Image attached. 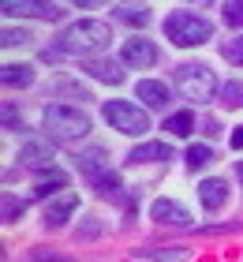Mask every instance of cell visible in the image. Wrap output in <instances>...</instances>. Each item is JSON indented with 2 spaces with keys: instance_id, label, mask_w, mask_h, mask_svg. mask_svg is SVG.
I'll use <instances>...</instances> for the list:
<instances>
[{
  "instance_id": "obj_13",
  "label": "cell",
  "mask_w": 243,
  "mask_h": 262,
  "mask_svg": "<svg viewBox=\"0 0 243 262\" xmlns=\"http://www.w3.org/2000/svg\"><path fill=\"white\" fill-rule=\"evenodd\" d=\"M198 199H202L206 210H221L228 202V184L225 180H202L198 184Z\"/></svg>"
},
{
  "instance_id": "obj_18",
  "label": "cell",
  "mask_w": 243,
  "mask_h": 262,
  "mask_svg": "<svg viewBox=\"0 0 243 262\" xmlns=\"http://www.w3.org/2000/svg\"><path fill=\"white\" fill-rule=\"evenodd\" d=\"M60 187H68V172L53 169L49 176H41V180H38V187H34V195H38V199H49L53 191H60Z\"/></svg>"
},
{
  "instance_id": "obj_2",
  "label": "cell",
  "mask_w": 243,
  "mask_h": 262,
  "mask_svg": "<svg viewBox=\"0 0 243 262\" xmlns=\"http://www.w3.org/2000/svg\"><path fill=\"white\" fill-rule=\"evenodd\" d=\"M41 124L56 142H79V139H86V131H90V116L71 109V105H45Z\"/></svg>"
},
{
  "instance_id": "obj_27",
  "label": "cell",
  "mask_w": 243,
  "mask_h": 262,
  "mask_svg": "<svg viewBox=\"0 0 243 262\" xmlns=\"http://www.w3.org/2000/svg\"><path fill=\"white\" fill-rule=\"evenodd\" d=\"M15 217H23V202L4 199V221H15Z\"/></svg>"
},
{
  "instance_id": "obj_1",
  "label": "cell",
  "mask_w": 243,
  "mask_h": 262,
  "mask_svg": "<svg viewBox=\"0 0 243 262\" xmlns=\"http://www.w3.org/2000/svg\"><path fill=\"white\" fill-rule=\"evenodd\" d=\"M108 41H113L108 23H101V19H79V23H71V27L60 30L56 53L60 56H90L97 49H105Z\"/></svg>"
},
{
  "instance_id": "obj_4",
  "label": "cell",
  "mask_w": 243,
  "mask_h": 262,
  "mask_svg": "<svg viewBox=\"0 0 243 262\" xmlns=\"http://www.w3.org/2000/svg\"><path fill=\"white\" fill-rule=\"evenodd\" d=\"M176 86L187 101L206 105V101H213V94H217V79H213L210 64H180L176 68Z\"/></svg>"
},
{
  "instance_id": "obj_7",
  "label": "cell",
  "mask_w": 243,
  "mask_h": 262,
  "mask_svg": "<svg viewBox=\"0 0 243 262\" xmlns=\"http://www.w3.org/2000/svg\"><path fill=\"white\" fill-rule=\"evenodd\" d=\"M150 217L157 225H172V229H187V225H191L187 206H180L176 199H157L153 206H150Z\"/></svg>"
},
{
  "instance_id": "obj_11",
  "label": "cell",
  "mask_w": 243,
  "mask_h": 262,
  "mask_svg": "<svg viewBox=\"0 0 243 262\" xmlns=\"http://www.w3.org/2000/svg\"><path fill=\"white\" fill-rule=\"evenodd\" d=\"M139 101L146 109H168V101H172V94H168L165 82H153V79H142L139 82Z\"/></svg>"
},
{
  "instance_id": "obj_20",
  "label": "cell",
  "mask_w": 243,
  "mask_h": 262,
  "mask_svg": "<svg viewBox=\"0 0 243 262\" xmlns=\"http://www.w3.org/2000/svg\"><path fill=\"white\" fill-rule=\"evenodd\" d=\"M206 165H213V150L206 146V142H202V146H191L187 150V169L198 172V169H206Z\"/></svg>"
},
{
  "instance_id": "obj_21",
  "label": "cell",
  "mask_w": 243,
  "mask_h": 262,
  "mask_svg": "<svg viewBox=\"0 0 243 262\" xmlns=\"http://www.w3.org/2000/svg\"><path fill=\"white\" fill-rule=\"evenodd\" d=\"M94 187L101 191L105 199H120V191H124V184H120V176L116 172H105L101 180H94Z\"/></svg>"
},
{
  "instance_id": "obj_28",
  "label": "cell",
  "mask_w": 243,
  "mask_h": 262,
  "mask_svg": "<svg viewBox=\"0 0 243 262\" xmlns=\"http://www.w3.org/2000/svg\"><path fill=\"white\" fill-rule=\"evenodd\" d=\"M30 262H75V258H68V255H53V251H34Z\"/></svg>"
},
{
  "instance_id": "obj_22",
  "label": "cell",
  "mask_w": 243,
  "mask_h": 262,
  "mask_svg": "<svg viewBox=\"0 0 243 262\" xmlns=\"http://www.w3.org/2000/svg\"><path fill=\"white\" fill-rule=\"evenodd\" d=\"M221 98H225L228 109H239V105H243V82L239 79H228L225 86H221Z\"/></svg>"
},
{
  "instance_id": "obj_9",
  "label": "cell",
  "mask_w": 243,
  "mask_h": 262,
  "mask_svg": "<svg viewBox=\"0 0 243 262\" xmlns=\"http://www.w3.org/2000/svg\"><path fill=\"white\" fill-rule=\"evenodd\" d=\"M19 161L27 165V169H53L56 150L49 146V139H38V142H27V146L19 150Z\"/></svg>"
},
{
  "instance_id": "obj_34",
  "label": "cell",
  "mask_w": 243,
  "mask_h": 262,
  "mask_svg": "<svg viewBox=\"0 0 243 262\" xmlns=\"http://www.w3.org/2000/svg\"><path fill=\"white\" fill-rule=\"evenodd\" d=\"M236 172H239V180H243V161H239V165H236Z\"/></svg>"
},
{
  "instance_id": "obj_24",
  "label": "cell",
  "mask_w": 243,
  "mask_h": 262,
  "mask_svg": "<svg viewBox=\"0 0 243 262\" xmlns=\"http://www.w3.org/2000/svg\"><path fill=\"white\" fill-rule=\"evenodd\" d=\"M225 23L228 27H243V0H225Z\"/></svg>"
},
{
  "instance_id": "obj_17",
  "label": "cell",
  "mask_w": 243,
  "mask_h": 262,
  "mask_svg": "<svg viewBox=\"0 0 243 262\" xmlns=\"http://www.w3.org/2000/svg\"><path fill=\"white\" fill-rule=\"evenodd\" d=\"M135 258H150V262H187V247H150V251H135Z\"/></svg>"
},
{
  "instance_id": "obj_19",
  "label": "cell",
  "mask_w": 243,
  "mask_h": 262,
  "mask_svg": "<svg viewBox=\"0 0 243 262\" xmlns=\"http://www.w3.org/2000/svg\"><path fill=\"white\" fill-rule=\"evenodd\" d=\"M165 131H172V135H191V131H194V113H191V109L172 113V116L165 120Z\"/></svg>"
},
{
  "instance_id": "obj_5",
  "label": "cell",
  "mask_w": 243,
  "mask_h": 262,
  "mask_svg": "<svg viewBox=\"0 0 243 262\" xmlns=\"http://www.w3.org/2000/svg\"><path fill=\"white\" fill-rule=\"evenodd\" d=\"M101 113H105V120L116 131H124V135H142V131H150V116H146L135 101H105Z\"/></svg>"
},
{
  "instance_id": "obj_29",
  "label": "cell",
  "mask_w": 243,
  "mask_h": 262,
  "mask_svg": "<svg viewBox=\"0 0 243 262\" xmlns=\"http://www.w3.org/2000/svg\"><path fill=\"white\" fill-rule=\"evenodd\" d=\"M124 19H127V23H139V27L150 23V15H146V11H135V8H124Z\"/></svg>"
},
{
  "instance_id": "obj_32",
  "label": "cell",
  "mask_w": 243,
  "mask_h": 262,
  "mask_svg": "<svg viewBox=\"0 0 243 262\" xmlns=\"http://www.w3.org/2000/svg\"><path fill=\"white\" fill-rule=\"evenodd\" d=\"M71 4H79V8H94L97 0H71Z\"/></svg>"
},
{
  "instance_id": "obj_26",
  "label": "cell",
  "mask_w": 243,
  "mask_h": 262,
  "mask_svg": "<svg viewBox=\"0 0 243 262\" xmlns=\"http://www.w3.org/2000/svg\"><path fill=\"white\" fill-rule=\"evenodd\" d=\"M101 229H105V225L97 221V217H86V225H82V229H75V240H97V236H101Z\"/></svg>"
},
{
  "instance_id": "obj_8",
  "label": "cell",
  "mask_w": 243,
  "mask_h": 262,
  "mask_svg": "<svg viewBox=\"0 0 243 262\" xmlns=\"http://www.w3.org/2000/svg\"><path fill=\"white\" fill-rule=\"evenodd\" d=\"M75 206H79V195L75 191H60L56 199H45V225H64L71 213H75Z\"/></svg>"
},
{
  "instance_id": "obj_33",
  "label": "cell",
  "mask_w": 243,
  "mask_h": 262,
  "mask_svg": "<svg viewBox=\"0 0 243 262\" xmlns=\"http://www.w3.org/2000/svg\"><path fill=\"white\" fill-rule=\"evenodd\" d=\"M191 4H198V8H202V4H213V0H191Z\"/></svg>"
},
{
  "instance_id": "obj_6",
  "label": "cell",
  "mask_w": 243,
  "mask_h": 262,
  "mask_svg": "<svg viewBox=\"0 0 243 262\" xmlns=\"http://www.w3.org/2000/svg\"><path fill=\"white\" fill-rule=\"evenodd\" d=\"M4 15H27V19H60V8L53 0H0Z\"/></svg>"
},
{
  "instance_id": "obj_30",
  "label": "cell",
  "mask_w": 243,
  "mask_h": 262,
  "mask_svg": "<svg viewBox=\"0 0 243 262\" xmlns=\"http://www.w3.org/2000/svg\"><path fill=\"white\" fill-rule=\"evenodd\" d=\"M15 120H19L15 109H11V105H4V127H8V131H15Z\"/></svg>"
},
{
  "instance_id": "obj_25",
  "label": "cell",
  "mask_w": 243,
  "mask_h": 262,
  "mask_svg": "<svg viewBox=\"0 0 243 262\" xmlns=\"http://www.w3.org/2000/svg\"><path fill=\"white\" fill-rule=\"evenodd\" d=\"M34 38H30V34L27 30H15V27H8L4 30V49H15V45H30Z\"/></svg>"
},
{
  "instance_id": "obj_12",
  "label": "cell",
  "mask_w": 243,
  "mask_h": 262,
  "mask_svg": "<svg viewBox=\"0 0 243 262\" xmlns=\"http://www.w3.org/2000/svg\"><path fill=\"white\" fill-rule=\"evenodd\" d=\"M79 169L90 176V184H94V180H101L105 172H113V169H108V154H105L101 146H94V150L82 154V158H79Z\"/></svg>"
},
{
  "instance_id": "obj_31",
  "label": "cell",
  "mask_w": 243,
  "mask_h": 262,
  "mask_svg": "<svg viewBox=\"0 0 243 262\" xmlns=\"http://www.w3.org/2000/svg\"><path fill=\"white\" fill-rule=\"evenodd\" d=\"M232 150H243V124L232 131Z\"/></svg>"
},
{
  "instance_id": "obj_15",
  "label": "cell",
  "mask_w": 243,
  "mask_h": 262,
  "mask_svg": "<svg viewBox=\"0 0 243 262\" xmlns=\"http://www.w3.org/2000/svg\"><path fill=\"white\" fill-rule=\"evenodd\" d=\"M127 161H172V146L168 142H142V146L131 150V158Z\"/></svg>"
},
{
  "instance_id": "obj_16",
  "label": "cell",
  "mask_w": 243,
  "mask_h": 262,
  "mask_svg": "<svg viewBox=\"0 0 243 262\" xmlns=\"http://www.w3.org/2000/svg\"><path fill=\"white\" fill-rule=\"evenodd\" d=\"M0 79H4V86H30L34 82V68L30 64H4Z\"/></svg>"
},
{
  "instance_id": "obj_10",
  "label": "cell",
  "mask_w": 243,
  "mask_h": 262,
  "mask_svg": "<svg viewBox=\"0 0 243 262\" xmlns=\"http://www.w3.org/2000/svg\"><path fill=\"white\" fill-rule=\"evenodd\" d=\"M124 64H131V68H153L157 64V45L146 41V38L127 41L124 45Z\"/></svg>"
},
{
  "instance_id": "obj_23",
  "label": "cell",
  "mask_w": 243,
  "mask_h": 262,
  "mask_svg": "<svg viewBox=\"0 0 243 262\" xmlns=\"http://www.w3.org/2000/svg\"><path fill=\"white\" fill-rule=\"evenodd\" d=\"M221 56H225L228 64H239V68H243V38L225 41V45H221Z\"/></svg>"
},
{
  "instance_id": "obj_3",
  "label": "cell",
  "mask_w": 243,
  "mask_h": 262,
  "mask_svg": "<svg viewBox=\"0 0 243 262\" xmlns=\"http://www.w3.org/2000/svg\"><path fill=\"white\" fill-rule=\"evenodd\" d=\"M165 34L168 41L180 45V49H194V45H206L213 34V23L202 15H191V11H172L165 19Z\"/></svg>"
},
{
  "instance_id": "obj_14",
  "label": "cell",
  "mask_w": 243,
  "mask_h": 262,
  "mask_svg": "<svg viewBox=\"0 0 243 262\" xmlns=\"http://www.w3.org/2000/svg\"><path fill=\"white\" fill-rule=\"evenodd\" d=\"M82 71L94 75V79H101V82H113V86L124 82V71H120L116 60H86V64H82Z\"/></svg>"
}]
</instances>
